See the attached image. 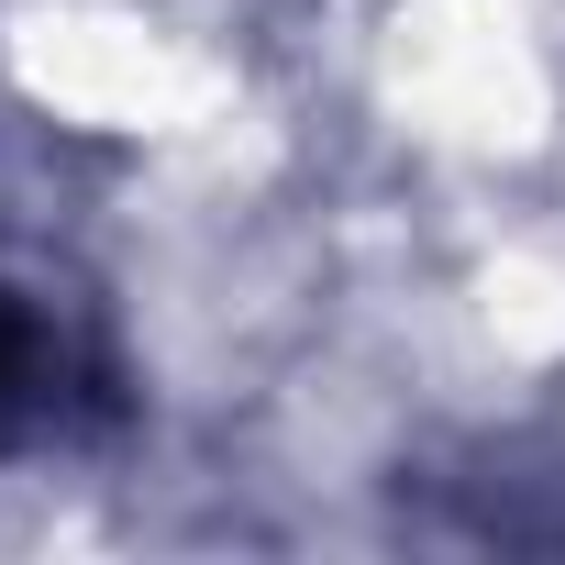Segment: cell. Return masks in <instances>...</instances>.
<instances>
[{
  "label": "cell",
  "instance_id": "obj_1",
  "mask_svg": "<svg viewBox=\"0 0 565 565\" xmlns=\"http://www.w3.org/2000/svg\"><path fill=\"white\" fill-rule=\"evenodd\" d=\"M12 344H23V333H12V311H0V366H12Z\"/></svg>",
  "mask_w": 565,
  "mask_h": 565
}]
</instances>
